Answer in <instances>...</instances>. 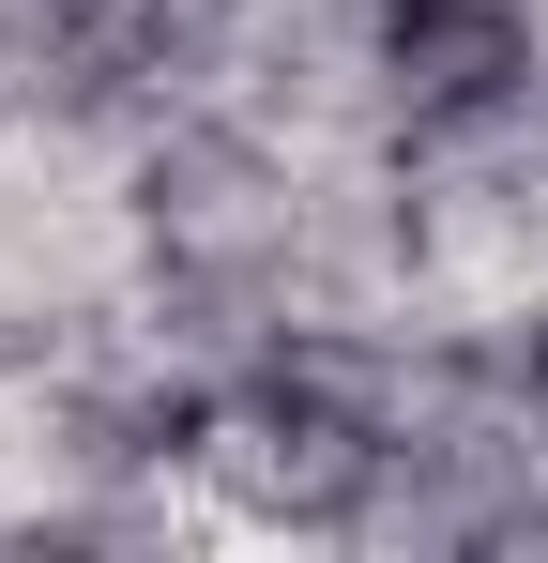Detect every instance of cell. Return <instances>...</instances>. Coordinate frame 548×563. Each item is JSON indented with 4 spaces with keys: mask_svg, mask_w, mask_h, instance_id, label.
<instances>
[]
</instances>
